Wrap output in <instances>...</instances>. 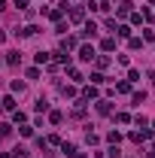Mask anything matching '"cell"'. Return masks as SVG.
<instances>
[{
  "label": "cell",
  "instance_id": "1",
  "mask_svg": "<svg viewBox=\"0 0 155 158\" xmlns=\"http://www.w3.org/2000/svg\"><path fill=\"white\" fill-rule=\"evenodd\" d=\"M131 9H134V3H131V0H122V3L116 6V15L125 19V15H131Z\"/></svg>",
  "mask_w": 155,
  "mask_h": 158
},
{
  "label": "cell",
  "instance_id": "2",
  "mask_svg": "<svg viewBox=\"0 0 155 158\" xmlns=\"http://www.w3.org/2000/svg\"><path fill=\"white\" fill-rule=\"evenodd\" d=\"M152 140V131H134L131 134V143H149Z\"/></svg>",
  "mask_w": 155,
  "mask_h": 158
},
{
  "label": "cell",
  "instance_id": "3",
  "mask_svg": "<svg viewBox=\"0 0 155 158\" xmlns=\"http://www.w3.org/2000/svg\"><path fill=\"white\" fill-rule=\"evenodd\" d=\"M94 55H97L94 46H79V58L82 61H94Z\"/></svg>",
  "mask_w": 155,
  "mask_h": 158
},
{
  "label": "cell",
  "instance_id": "4",
  "mask_svg": "<svg viewBox=\"0 0 155 158\" xmlns=\"http://www.w3.org/2000/svg\"><path fill=\"white\" fill-rule=\"evenodd\" d=\"M67 15H70V21H76V24H79V21L85 19V9H82V6H73V9L67 12Z\"/></svg>",
  "mask_w": 155,
  "mask_h": 158
},
{
  "label": "cell",
  "instance_id": "5",
  "mask_svg": "<svg viewBox=\"0 0 155 158\" xmlns=\"http://www.w3.org/2000/svg\"><path fill=\"white\" fill-rule=\"evenodd\" d=\"M15 110V98H3L0 100V113H12Z\"/></svg>",
  "mask_w": 155,
  "mask_h": 158
},
{
  "label": "cell",
  "instance_id": "6",
  "mask_svg": "<svg viewBox=\"0 0 155 158\" xmlns=\"http://www.w3.org/2000/svg\"><path fill=\"white\" fill-rule=\"evenodd\" d=\"M70 49H76V37H64L61 40V52H70Z\"/></svg>",
  "mask_w": 155,
  "mask_h": 158
},
{
  "label": "cell",
  "instance_id": "7",
  "mask_svg": "<svg viewBox=\"0 0 155 158\" xmlns=\"http://www.w3.org/2000/svg\"><path fill=\"white\" fill-rule=\"evenodd\" d=\"M61 152H64L67 158H73L76 155V143H61Z\"/></svg>",
  "mask_w": 155,
  "mask_h": 158
},
{
  "label": "cell",
  "instance_id": "8",
  "mask_svg": "<svg viewBox=\"0 0 155 158\" xmlns=\"http://www.w3.org/2000/svg\"><path fill=\"white\" fill-rule=\"evenodd\" d=\"M97 34V24L94 21H85V27H82V37H94Z\"/></svg>",
  "mask_w": 155,
  "mask_h": 158
},
{
  "label": "cell",
  "instance_id": "9",
  "mask_svg": "<svg viewBox=\"0 0 155 158\" xmlns=\"http://www.w3.org/2000/svg\"><path fill=\"white\" fill-rule=\"evenodd\" d=\"M100 49H103V52H116V40H113V37H107L103 43H100Z\"/></svg>",
  "mask_w": 155,
  "mask_h": 158
},
{
  "label": "cell",
  "instance_id": "10",
  "mask_svg": "<svg viewBox=\"0 0 155 158\" xmlns=\"http://www.w3.org/2000/svg\"><path fill=\"white\" fill-rule=\"evenodd\" d=\"M19 34H21V37H34V34H40V27H37V24H27V27H21Z\"/></svg>",
  "mask_w": 155,
  "mask_h": 158
},
{
  "label": "cell",
  "instance_id": "11",
  "mask_svg": "<svg viewBox=\"0 0 155 158\" xmlns=\"http://www.w3.org/2000/svg\"><path fill=\"white\" fill-rule=\"evenodd\" d=\"M94 98H97V88H94V85H88V88L82 91V100H94Z\"/></svg>",
  "mask_w": 155,
  "mask_h": 158
},
{
  "label": "cell",
  "instance_id": "12",
  "mask_svg": "<svg viewBox=\"0 0 155 158\" xmlns=\"http://www.w3.org/2000/svg\"><path fill=\"white\" fill-rule=\"evenodd\" d=\"M110 110H113V106H110V100H97V113H100V116H107Z\"/></svg>",
  "mask_w": 155,
  "mask_h": 158
},
{
  "label": "cell",
  "instance_id": "13",
  "mask_svg": "<svg viewBox=\"0 0 155 158\" xmlns=\"http://www.w3.org/2000/svg\"><path fill=\"white\" fill-rule=\"evenodd\" d=\"M19 61H21V55H19V52H6V64H12V67H15Z\"/></svg>",
  "mask_w": 155,
  "mask_h": 158
},
{
  "label": "cell",
  "instance_id": "14",
  "mask_svg": "<svg viewBox=\"0 0 155 158\" xmlns=\"http://www.w3.org/2000/svg\"><path fill=\"white\" fill-rule=\"evenodd\" d=\"M94 64L103 70V67H110V58H107V55H94Z\"/></svg>",
  "mask_w": 155,
  "mask_h": 158
},
{
  "label": "cell",
  "instance_id": "15",
  "mask_svg": "<svg viewBox=\"0 0 155 158\" xmlns=\"http://www.w3.org/2000/svg\"><path fill=\"white\" fill-rule=\"evenodd\" d=\"M55 61H58V64H70V55H67V52H55Z\"/></svg>",
  "mask_w": 155,
  "mask_h": 158
},
{
  "label": "cell",
  "instance_id": "16",
  "mask_svg": "<svg viewBox=\"0 0 155 158\" xmlns=\"http://www.w3.org/2000/svg\"><path fill=\"white\" fill-rule=\"evenodd\" d=\"M116 91H119V94H128V91H131V82H128V79H125V82H119Z\"/></svg>",
  "mask_w": 155,
  "mask_h": 158
},
{
  "label": "cell",
  "instance_id": "17",
  "mask_svg": "<svg viewBox=\"0 0 155 158\" xmlns=\"http://www.w3.org/2000/svg\"><path fill=\"white\" fill-rule=\"evenodd\" d=\"M49 58H52L49 52H37V64H40V67H43V64H49Z\"/></svg>",
  "mask_w": 155,
  "mask_h": 158
},
{
  "label": "cell",
  "instance_id": "18",
  "mask_svg": "<svg viewBox=\"0 0 155 158\" xmlns=\"http://www.w3.org/2000/svg\"><path fill=\"white\" fill-rule=\"evenodd\" d=\"M107 140H110L113 146H119V140H122V134H119V131H110V134H107Z\"/></svg>",
  "mask_w": 155,
  "mask_h": 158
},
{
  "label": "cell",
  "instance_id": "19",
  "mask_svg": "<svg viewBox=\"0 0 155 158\" xmlns=\"http://www.w3.org/2000/svg\"><path fill=\"white\" fill-rule=\"evenodd\" d=\"M116 34H119V37H131V27H128V24H119Z\"/></svg>",
  "mask_w": 155,
  "mask_h": 158
},
{
  "label": "cell",
  "instance_id": "20",
  "mask_svg": "<svg viewBox=\"0 0 155 158\" xmlns=\"http://www.w3.org/2000/svg\"><path fill=\"white\" fill-rule=\"evenodd\" d=\"M19 134H21V137H34V128H31V125H21Z\"/></svg>",
  "mask_w": 155,
  "mask_h": 158
},
{
  "label": "cell",
  "instance_id": "21",
  "mask_svg": "<svg viewBox=\"0 0 155 158\" xmlns=\"http://www.w3.org/2000/svg\"><path fill=\"white\" fill-rule=\"evenodd\" d=\"M34 110H37V113H46V110H49V103H46V100L40 98V100H37V103H34Z\"/></svg>",
  "mask_w": 155,
  "mask_h": 158
},
{
  "label": "cell",
  "instance_id": "22",
  "mask_svg": "<svg viewBox=\"0 0 155 158\" xmlns=\"http://www.w3.org/2000/svg\"><path fill=\"white\" fill-rule=\"evenodd\" d=\"M116 122H119V125H128L131 116H128V113H116Z\"/></svg>",
  "mask_w": 155,
  "mask_h": 158
},
{
  "label": "cell",
  "instance_id": "23",
  "mask_svg": "<svg viewBox=\"0 0 155 158\" xmlns=\"http://www.w3.org/2000/svg\"><path fill=\"white\" fill-rule=\"evenodd\" d=\"M100 82H107L103 73H91V85H100Z\"/></svg>",
  "mask_w": 155,
  "mask_h": 158
},
{
  "label": "cell",
  "instance_id": "24",
  "mask_svg": "<svg viewBox=\"0 0 155 158\" xmlns=\"http://www.w3.org/2000/svg\"><path fill=\"white\" fill-rule=\"evenodd\" d=\"M128 46H131V49H140V46H143V40H140V37H131V40H128Z\"/></svg>",
  "mask_w": 155,
  "mask_h": 158
},
{
  "label": "cell",
  "instance_id": "25",
  "mask_svg": "<svg viewBox=\"0 0 155 158\" xmlns=\"http://www.w3.org/2000/svg\"><path fill=\"white\" fill-rule=\"evenodd\" d=\"M12 118H15L19 125H24V118H27V116H24V113H19V110H12Z\"/></svg>",
  "mask_w": 155,
  "mask_h": 158
},
{
  "label": "cell",
  "instance_id": "26",
  "mask_svg": "<svg viewBox=\"0 0 155 158\" xmlns=\"http://www.w3.org/2000/svg\"><path fill=\"white\" fill-rule=\"evenodd\" d=\"M61 118H64L61 113H49V122H52V125H61Z\"/></svg>",
  "mask_w": 155,
  "mask_h": 158
},
{
  "label": "cell",
  "instance_id": "27",
  "mask_svg": "<svg viewBox=\"0 0 155 158\" xmlns=\"http://www.w3.org/2000/svg\"><path fill=\"white\" fill-rule=\"evenodd\" d=\"M27 79H40V67H31L27 70Z\"/></svg>",
  "mask_w": 155,
  "mask_h": 158
},
{
  "label": "cell",
  "instance_id": "28",
  "mask_svg": "<svg viewBox=\"0 0 155 158\" xmlns=\"http://www.w3.org/2000/svg\"><path fill=\"white\" fill-rule=\"evenodd\" d=\"M70 79H73V82H82V73H79V70H73V67H70Z\"/></svg>",
  "mask_w": 155,
  "mask_h": 158
},
{
  "label": "cell",
  "instance_id": "29",
  "mask_svg": "<svg viewBox=\"0 0 155 158\" xmlns=\"http://www.w3.org/2000/svg\"><path fill=\"white\" fill-rule=\"evenodd\" d=\"M146 100V91H134V103H143Z\"/></svg>",
  "mask_w": 155,
  "mask_h": 158
},
{
  "label": "cell",
  "instance_id": "30",
  "mask_svg": "<svg viewBox=\"0 0 155 158\" xmlns=\"http://www.w3.org/2000/svg\"><path fill=\"white\" fill-rule=\"evenodd\" d=\"M12 158H27V149H12Z\"/></svg>",
  "mask_w": 155,
  "mask_h": 158
},
{
  "label": "cell",
  "instance_id": "31",
  "mask_svg": "<svg viewBox=\"0 0 155 158\" xmlns=\"http://www.w3.org/2000/svg\"><path fill=\"white\" fill-rule=\"evenodd\" d=\"M146 158H155V152H149V155H146Z\"/></svg>",
  "mask_w": 155,
  "mask_h": 158
},
{
  "label": "cell",
  "instance_id": "32",
  "mask_svg": "<svg viewBox=\"0 0 155 158\" xmlns=\"http://www.w3.org/2000/svg\"><path fill=\"white\" fill-rule=\"evenodd\" d=\"M79 158H88V155H79Z\"/></svg>",
  "mask_w": 155,
  "mask_h": 158
},
{
  "label": "cell",
  "instance_id": "33",
  "mask_svg": "<svg viewBox=\"0 0 155 158\" xmlns=\"http://www.w3.org/2000/svg\"><path fill=\"white\" fill-rule=\"evenodd\" d=\"M149 3H155V0H149Z\"/></svg>",
  "mask_w": 155,
  "mask_h": 158
},
{
  "label": "cell",
  "instance_id": "34",
  "mask_svg": "<svg viewBox=\"0 0 155 158\" xmlns=\"http://www.w3.org/2000/svg\"><path fill=\"white\" fill-rule=\"evenodd\" d=\"M152 128H155V122H152Z\"/></svg>",
  "mask_w": 155,
  "mask_h": 158
}]
</instances>
